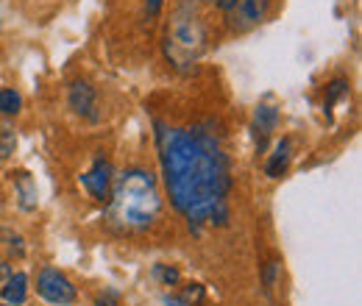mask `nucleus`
Returning a JSON list of instances; mask_svg holds the SVG:
<instances>
[{"label": "nucleus", "instance_id": "1", "mask_svg": "<svg viewBox=\"0 0 362 306\" xmlns=\"http://www.w3.org/2000/svg\"><path fill=\"white\" fill-rule=\"evenodd\" d=\"M159 156L170 201L192 225L209 220L226 225L231 187L223 148L209 131H181L159 126Z\"/></svg>", "mask_w": 362, "mask_h": 306}, {"label": "nucleus", "instance_id": "2", "mask_svg": "<svg viewBox=\"0 0 362 306\" xmlns=\"http://www.w3.org/2000/svg\"><path fill=\"white\" fill-rule=\"evenodd\" d=\"M162 212V198L153 175L145 170H129L117 175L115 189L109 192V223L120 231H142L153 225Z\"/></svg>", "mask_w": 362, "mask_h": 306}, {"label": "nucleus", "instance_id": "3", "mask_svg": "<svg viewBox=\"0 0 362 306\" xmlns=\"http://www.w3.org/2000/svg\"><path fill=\"white\" fill-rule=\"evenodd\" d=\"M162 45H165V56L176 67H187V64L198 61L206 50V28H204L201 17L192 11H176L173 20L168 23Z\"/></svg>", "mask_w": 362, "mask_h": 306}, {"label": "nucleus", "instance_id": "4", "mask_svg": "<svg viewBox=\"0 0 362 306\" xmlns=\"http://www.w3.org/2000/svg\"><path fill=\"white\" fill-rule=\"evenodd\" d=\"M271 0H218V8L226 14L228 25L234 31H248L262 23Z\"/></svg>", "mask_w": 362, "mask_h": 306}, {"label": "nucleus", "instance_id": "5", "mask_svg": "<svg viewBox=\"0 0 362 306\" xmlns=\"http://www.w3.org/2000/svg\"><path fill=\"white\" fill-rule=\"evenodd\" d=\"M37 290H40V295L50 301V304H70L73 298H76V287L59 273V270H53V267H47L40 273V281H37Z\"/></svg>", "mask_w": 362, "mask_h": 306}, {"label": "nucleus", "instance_id": "6", "mask_svg": "<svg viewBox=\"0 0 362 306\" xmlns=\"http://www.w3.org/2000/svg\"><path fill=\"white\" fill-rule=\"evenodd\" d=\"M81 184L90 189V195L95 201H109V192H112V165L98 159L92 165L90 173L81 175Z\"/></svg>", "mask_w": 362, "mask_h": 306}, {"label": "nucleus", "instance_id": "7", "mask_svg": "<svg viewBox=\"0 0 362 306\" xmlns=\"http://www.w3.org/2000/svg\"><path fill=\"white\" fill-rule=\"evenodd\" d=\"M25 287H28V276L25 273H11L3 284V290H0V298L8 306H20L25 301V293H28Z\"/></svg>", "mask_w": 362, "mask_h": 306}, {"label": "nucleus", "instance_id": "8", "mask_svg": "<svg viewBox=\"0 0 362 306\" xmlns=\"http://www.w3.org/2000/svg\"><path fill=\"white\" fill-rule=\"evenodd\" d=\"M70 109L78 114H92L95 109V89L87 81H76L70 87Z\"/></svg>", "mask_w": 362, "mask_h": 306}, {"label": "nucleus", "instance_id": "9", "mask_svg": "<svg viewBox=\"0 0 362 306\" xmlns=\"http://www.w3.org/2000/svg\"><path fill=\"white\" fill-rule=\"evenodd\" d=\"M287 162H290V139H281V142H276V148H273L271 159H268V165H265V173L271 175V178H279V175L287 170Z\"/></svg>", "mask_w": 362, "mask_h": 306}, {"label": "nucleus", "instance_id": "10", "mask_svg": "<svg viewBox=\"0 0 362 306\" xmlns=\"http://www.w3.org/2000/svg\"><path fill=\"white\" fill-rule=\"evenodd\" d=\"M279 123V112L273 106H259L257 114H254V126H257V134H259V148L265 145V139L271 136V131Z\"/></svg>", "mask_w": 362, "mask_h": 306}, {"label": "nucleus", "instance_id": "11", "mask_svg": "<svg viewBox=\"0 0 362 306\" xmlns=\"http://www.w3.org/2000/svg\"><path fill=\"white\" fill-rule=\"evenodd\" d=\"M17 195H20V206L25 212L37 209V184L31 181L28 173H17Z\"/></svg>", "mask_w": 362, "mask_h": 306}, {"label": "nucleus", "instance_id": "12", "mask_svg": "<svg viewBox=\"0 0 362 306\" xmlns=\"http://www.w3.org/2000/svg\"><path fill=\"white\" fill-rule=\"evenodd\" d=\"M0 112L3 114H17L20 112V95L14 89H0Z\"/></svg>", "mask_w": 362, "mask_h": 306}, {"label": "nucleus", "instance_id": "13", "mask_svg": "<svg viewBox=\"0 0 362 306\" xmlns=\"http://www.w3.org/2000/svg\"><path fill=\"white\" fill-rule=\"evenodd\" d=\"M153 273H156V276H159L165 284H176V281H179V270H176V267H168V264H156V267H153Z\"/></svg>", "mask_w": 362, "mask_h": 306}, {"label": "nucleus", "instance_id": "14", "mask_svg": "<svg viewBox=\"0 0 362 306\" xmlns=\"http://www.w3.org/2000/svg\"><path fill=\"white\" fill-rule=\"evenodd\" d=\"M346 81H343V78H337V81H332V84H329V95H326V103H329V106H332V103H334V100H340V98H343V95H346Z\"/></svg>", "mask_w": 362, "mask_h": 306}, {"label": "nucleus", "instance_id": "15", "mask_svg": "<svg viewBox=\"0 0 362 306\" xmlns=\"http://www.w3.org/2000/svg\"><path fill=\"white\" fill-rule=\"evenodd\" d=\"M95 306H120V298L115 290H103L98 298H95Z\"/></svg>", "mask_w": 362, "mask_h": 306}, {"label": "nucleus", "instance_id": "16", "mask_svg": "<svg viewBox=\"0 0 362 306\" xmlns=\"http://www.w3.org/2000/svg\"><path fill=\"white\" fill-rule=\"evenodd\" d=\"M276 270H279V264L268 262V267H265V293H268V295H271L273 284H276Z\"/></svg>", "mask_w": 362, "mask_h": 306}, {"label": "nucleus", "instance_id": "17", "mask_svg": "<svg viewBox=\"0 0 362 306\" xmlns=\"http://www.w3.org/2000/svg\"><path fill=\"white\" fill-rule=\"evenodd\" d=\"M14 148V136L8 134V129H6V134H3V139H0V156H8V151Z\"/></svg>", "mask_w": 362, "mask_h": 306}, {"label": "nucleus", "instance_id": "18", "mask_svg": "<svg viewBox=\"0 0 362 306\" xmlns=\"http://www.w3.org/2000/svg\"><path fill=\"white\" fill-rule=\"evenodd\" d=\"M145 8H148L151 17H156V14L162 11V0H145Z\"/></svg>", "mask_w": 362, "mask_h": 306}, {"label": "nucleus", "instance_id": "19", "mask_svg": "<svg viewBox=\"0 0 362 306\" xmlns=\"http://www.w3.org/2000/svg\"><path fill=\"white\" fill-rule=\"evenodd\" d=\"M201 295H204V290H201L198 284H189V287H187V298H195V301H198Z\"/></svg>", "mask_w": 362, "mask_h": 306}, {"label": "nucleus", "instance_id": "20", "mask_svg": "<svg viewBox=\"0 0 362 306\" xmlns=\"http://www.w3.org/2000/svg\"><path fill=\"white\" fill-rule=\"evenodd\" d=\"M168 306H187V304L179 301V298H168Z\"/></svg>", "mask_w": 362, "mask_h": 306}, {"label": "nucleus", "instance_id": "21", "mask_svg": "<svg viewBox=\"0 0 362 306\" xmlns=\"http://www.w3.org/2000/svg\"><path fill=\"white\" fill-rule=\"evenodd\" d=\"M3 306H8V304H3Z\"/></svg>", "mask_w": 362, "mask_h": 306}]
</instances>
